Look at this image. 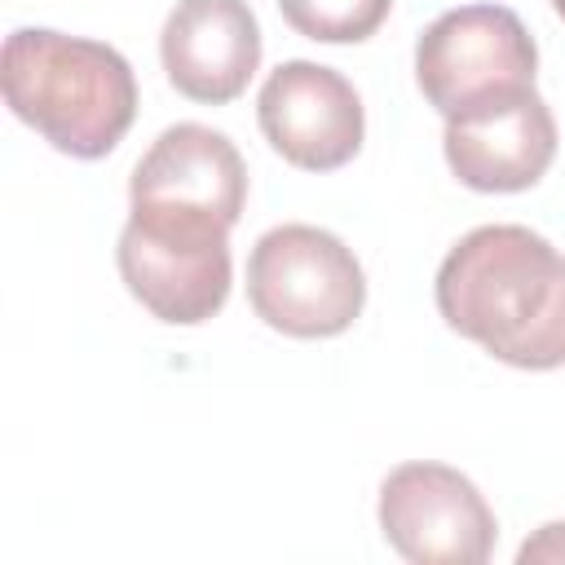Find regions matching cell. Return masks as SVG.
Returning a JSON list of instances; mask_svg holds the SVG:
<instances>
[{"mask_svg": "<svg viewBox=\"0 0 565 565\" xmlns=\"http://www.w3.org/2000/svg\"><path fill=\"white\" fill-rule=\"evenodd\" d=\"M450 331L516 371L565 366V256L530 225H477L433 282Z\"/></svg>", "mask_w": 565, "mask_h": 565, "instance_id": "6da1fadb", "label": "cell"}, {"mask_svg": "<svg viewBox=\"0 0 565 565\" xmlns=\"http://www.w3.org/2000/svg\"><path fill=\"white\" fill-rule=\"evenodd\" d=\"M0 84L9 110L71 159H106L137 119V75L102 40L18 26L4 40Z\"/></svg>", "mask_w": 565, "mask_h": 565, "instance_id": "7a4b0ae2", "label": "cell"}, {"mask_svg": "<svg viewBox=\"0 0 565 565\" xmlns=\"http://www.w3.org/2000/svg\"><path fill=\"white\" fill-rule=\"evenodd\" d=\"M247 305L291 340H331L362 318L366 274L331 230L274 225L247 256Z\"/></svg>", "mask_w": 565, "mask_h": 565, "instance_id": "3957f363", "label": "cell"}, {"mask_svg": "<svg viewBox=\"0 0 565 565\" xmlns=\"http://www.w3.org/2000/svg\"><path fill=\"white\" fill-rule=\"evenodd\" d=\"M115 260L128 296L159 322L199 327L230 300V225L216 216L132 207Z\"/></svg>", "mask_w": 565, "mask_h": 565, "instance_id": "277c9868", "label": "cell"}, {"mask_svg": "<svg viewBox=\"0 0 565 565\" xmlns=\"http://www.w3.org/2000/svg\"><path fill=\"white\" fill-rule=\"evenodd\" d=\"M534 75L539 44L503 4L446 9L415 40V84L441 119H455L516 88H534Z\"/></svg>", "mask_w": 565, "mask_h": 565, "instance_id": "5b68a950", "label": "cell"}, {"mask_svg": "<svg viewBox=\"0 0 565 565\" xmlns=\"http://www.w3.org/2000/svg\"><path fill=\"white\" fill-rule=\"evenodd\" d=\"M380 534L411 565H481L499 525L486 494L450 463L411 459L380 481Z\"/></svg>", "mask_w": 565, "mask_h": 565, "instance_id": "8992f818", "label": "cell"}, {"mask_svg": "<svg viewBox=\"0 0 565 565\" xmlns=\"http://www.w3.org/2000/svg\"><path fill=\"white\" fill-rule=\"evenodd\" d=\"M256 119L265 141L300 172L344 168L366 137V110L358 88L322 62L291 57L260 84Z\"/></svg>", "mask_w": 565, "mask_h": 565, "instance_id": "52a82bcc", "label": "cell"}, {"mask_svg": "<svg viewBox=\"0 0 565 565\" xmlns=\"http://www.w3.org/2000/svg\"><path fill=\"white\" fill-rule=\"evenodd\" d=\"M441 150L459 185L477 194H516L539 185L552 168L556 119L539 88H516L446 119Z\"/></svg>", "mask_w": 565, "mask_h": 565, "instance_id": "ba28073f", "label": "cell"}, {"mask_svg": "<svg viewBox=\"0 0 565 565\" xmlns=\"http://www.w3.org/2000/svg\"><path fill=\"white\" fill-rule=\"evenodd\" d=\"M159 62L181 97L225 106L260 66V22L247 0H177L159 31Z\"/></svg>", "mask_w": 565, "mask_h": 565, "instance_id": "9c48e42d", "label": "cell"}, {"mask_svg": "<svg viewBox=\"0 0 565 565\" xmlns=\"http://www.w3.org/2000/svg\"><path fill=\"white\" fill-rule=\"evenodd\" d=\"M128 203L199 212L234 230L247 207V163L225 132L207 124H172L137 159Z\"/></svg>", "mask_w": 565, "mask_h": 565, "instance_id": "30bf717a", "label": "cell"}, {"mask_svg": "<svg viewBox=\"0 0 565 565\" xmlns=\"http://www.w3.org/2000/svg\"><path fill=\"white\" fill-rule=\"evenodd\" d=\"M278 9L282 22L305 40L362 44L384 26L393 0H278Z\"/></svg>", "mask_w": 565, "mask_h": 565, "instance_id": "8fae6325", "label": "cell"}, {"mask_svg": "<svg viewBox=\"0 0 565 565\" xmlns=\"http://www.w3.org/2000/svg\"><path fill=\"white\" fill-rule=\"evenodd\" d=\"M516 561L521 565H530V561H565V521H547L534 539H525Z\"/></svg>", "mask_w": 565, "mask_h": 565, "instance_id": "7c38bea8", "label": "cell"}, {"mask_svg": "<svg viewBox=\"0 0 565 565\" xmlns=\"http://www.w3.org/2000/svg\"><path fill=\"white\" fill-rule=\"evenodd\" d=\"M552 9H556V18L565 22V0H552Z\"/></svg>", "mask_w": 565, "mask_h": 565, "instance_id": "4fadbf2b", "label": "cell"}]
</instances>
